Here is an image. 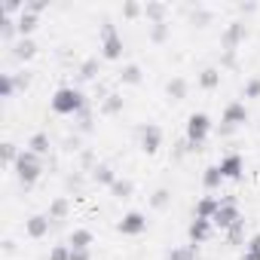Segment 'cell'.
Instances as JSON below:
<instances>
[{
    "instance_id": "1",
    "label": "cell",
    "mask_w": 260,
    "mask_h": 260,
    "mask_svg": "<svg viewBox=\"0 0 260 260\" xmlns=\"http://www.w3.org/2000/svg\"><path fill=\"white\" fill-rule=\"evenodd\" d=\"M52 110L58 116H74V113L86 110V95L80 89H74V86H61L52 95Z\"/></svg>"
},
{
    "instance_id": "2",
    "label": "cell",
    "mask_w": 260,
    "mask_h": 260,
    "mask_svg": "<svg viewBox=\"0 0 260 260\" xmlns=\"http://www.w3.org/2000/svg\"><path fill=\"white\" fill-rule=\"evenodd\" d=\"M43 156H37V153H31V150H22L19 153V159H16V178L25 184V187H31L40 175H43V162H40Z\"/></svg>"
},
{
    "instance_id": "3",
    "label": "cell",
    "mask_w": 260,
    "mask_h": 260,
    "mask_svg": "<svg viewBox=\"0 0 260 260\" xmlns=\"http://www.w3.org/2000/svg\"><path fill=\"white\" fill-rule=\"evenodd\" d=\"M208 135H211V116L208 113H190L187 116V144L196 150L208 141Z\"/></svg>"
},
{
    "instance_id": "4",
    "label": "cell",
    "mask_w": 260,
    "mask_h": 260,
    "mask_svg": "<svg viewBox=\"0 0 260 260\" xmlns=\"http://www.w3.org/2000/svg\"><path fill=\"white\" fill-rule=\"evenodd\" d=\"M101 55L107 61H119L122 58V37L116 34V25L113 22H104L101 25Z\"/></svg>"
},
{
    "instance_id": "5",
    "label": "cell",
    "mask_w": 260,
    "mask_h": 260,
    "mask_svg": "<svg viewBox=\"0 0 260 260\" xmlns=\"http://www.w3.org/2000/svg\"><path fill=\"white\" fill-rule=\"evenodd\" d=\"M239 220H242V214H239V205H236L233 199H223L211 223H214V230H223V233H226V230H233Z\"/></svg>"
},
{
    "instance_id": "6",
    "label": "cell",
    "mask_w": 260,
    "mask_h": 260,
    "mask_svg": "<svg viewBox=\"0 0 260 260\" xmlns=\"http://www.w3.org/2000/svg\"><path fill=\"white\" fill-rule=\"evenodd\" d=\"M147 230V217L141 214V211H128V214H122V220L116 223V233H122V236H141Z\"/></svg>"
},
{
    "instance_id": "7",
    "label": "cell",
    "mask_w": 260,
    "mask_h": 260,
    "mask_svg": "<svg viewBox=\"0 0 260 260\" xmlns=\"http://www.w3.org/2000/svg\"><path fill=\"white\" fill-rule=\"evenodd\" d=\"M217 169H220L223 181H239V178H242V172H245V159H242L239 153H226V156L217 162Z\"/></svg>"
},
{
    "instance_id": "8",
    "label": "cell",
    "mask_w": 260,
    "mask_h": 260,
    "mask_svg": "<svg viewBox=\"0 0 260 260\" xmlns=\"http://www.w3.org/2000/svg\"><path fill=\"white\" fill-rule=\"evenodd\" d=\"M211 233H214V223L211 220H202V217H193V223L187 226V236H190V245L193 248L196 245H205L211 239Z\"/></svg>"
},
{
    "instance_id": "9",
    "label": "cell",
    "mask_w": 260,
    "mask_h": 260,
    "mask_svg": "<svg viewBox=\"0 0 260 260\" xmlns=\"http://www.w3.org/2000/svg\"><path fill=\"white\" fill-rule=\"evenodd\" d=\"M159 147H162V128L153 125V122H147L141 128V150L144 153H156Z\"/></svg>"
},
{
    "instance_id": "10",
    "label": "cell",
    "mask_w": 260,
    "mask_h": 260,
    "mask_svg": "<svg viewBox=\"0 0 260 260\" xmlns=\"http://www.w3.org/2000/svg\"><path fill=\"white\" fill-rule=\"evenodd\" d=\"M245 119H248L245 101H230V104L223 107V125H226V128H239Z\"/></svg>"
},
{
    "instance_id": "11",
    "label": "cell",
    "mask_w": 260,
    "mask_h": 260,
    "mask_svg": "<svg viewBox=\"0 0 260 260\" xmlns=\"http://www.w3.org/2000/svg\"><path fill=\"white\" fill-rule=\"evenodd\" d=\"M242 40H245V25H242V22H230L226 31H223V37H220L223 49H226V52H236V46H239Z\"/></svg>"
},
{
    "instance_id": "12",
    "label": "cell",
    "mask_w": 260,
    "mask_h": 260,
    "mask_svg": "<svg viewBox=\"0 0 260 260\" xmlns=\"http://www.w3.org/2000/svg\"><path fill=\"white\" fill-rule=\"evenodd\" d=\"M49 214H34V217H28L25 220V230H28V236L31 239H43L46 233H49Z\"/></svg>"
},
{
    "instance_id": "13",
    "label": "cell",
    "mask_w": 260,
    "mask_h": 260,
    "mask_svg": "<svg viewBox=\"0 0 260 260\" xmlns=\"http://www.w3.org/2000/svg\"><path fill=\"white\" fill-rule=\"evenodd\" d=\"M13 55H16L19 61H31V58L37 55V43H34L31 37H19V40L13 43Z\"/></svg>"
},
{
    "instance_id": "14",
    "label": "cell",
    "mask_w": 260,
    "mask_h": 260,
    "mask_svg": "<svg viewBox=\"0 0 260 260\" xmlns=\"http://www.w3.org/2000/svg\"><path fill=\"white\" fill-rule=\"evenodd\" d=\"M217 208H220V199H217V196H202V199L196 202V217H202V220H214Z\"/></svg>"
},
{
    "instance_id": "15",
    "label": "cell",
    "mask_w": 260,
    "mask_h": 260,
    "mask_svg": "<svg viewBox=\"0 0 260 260\" xmlns=\"http://www.w3.org/2000/svg\"><path fill=\"white\" fill-rule=\"evenodd\" d=\"M92 239H95V236H92V230H83V226H77V230L68 236V245H71L74 251H86V248L92 245Z\"/></svg>"
},
{
    "instance_id": "16",
    "label": "cell",
    "mask_w": 260,
    "mask_h": 260,
    "mask_svg": "<svg viewBox=\"0 0 260 260\" xmlns=\"http://www.w3.org/2000/svg\"><path fill=\"white\" fill-rule=\"evenodd\" d=\"M166 13H169V7L159 4V0H153V4H144V16H147L153 25H162V22H166Z\"/></svg>"
},
{
    "instance_id": "17",
    "label": "cell",
    "mask_w": 260,
    "mask_h": 260,
    "mask_svg": "<svg viewBox=\"0 0 260 260\" xmlns=\"http://www.w3.org/2000/svg\"><path fill=\"white\" fill-rule=\"evenodd\" d=\"M16 25H19V37H31L34 34V28H37V13H22L19 19H16Z\"/></svg>"
},
{
    "instance_id": "18",
    "label": "cell",
    "mask_w": 260,
    "mask_h": 260,
    "mask_svg": "<svg viewBox=\"0 0 260 260\" xmlns=\"http://www.w3.org/2000/svg\"><path fill=\"white\" fill-rule=\"evenodd\" d=\"M28 150L37 153V156H46V153H49V135H46V132H34L31 141H28Z\"/></svg>"
},
{
    "instance_id": "19",
    "label": "cell",
    "mask_w": 260,
    "mask_h": 260,
    "mask_svg": "<svg viewBox=\"0 0 260 260\" xmlns=\"http://www.w3.org/2000/svg\"><path fill=\"white\" fill-rule=\"evenodd\" d=\"M16 34H19L16 19H13V16H4V19H0V40H4V43H13Z\"/></svg>"
},
{
    "instance_id": "20",
    "label": "cell",
    "mask_w": 260,
    "mask_h": 260,
    "mask_svg": "<svg viewBox=\"0 0 260 260\" xmlns=\"http://www.w3.org/2000/svg\"><path fill=\"white\" fill-rule=\"evenodd\" d=\"M199 86H202L205 92L217 89V86H220V71H217V68H205V71L199 74Z\"/></svg>"
},
{
    "instance_id": "21",
    "label": "cell",
    "mask_w": 260,
    "mask_h": 260,
    "mask_svg": "<svg viewBox=\"0 0 260 260\" xmlns=\"http://www.w3.org/2000/svg\"><path fill=\"white\" fill-rule=\"evenodd\" d=\"M119 80H122L125 86H138V83H141V68H138L135 61H132V64H122Z\"/></svg>"
},
{
    "instance_id": "22",
    "label": "cell",
    "mask_w": 260,
    "mask_h": 260,
    "mask_svg": "<svg viewBox=\"0 0 260 260\" xmlns=\"http://www.w3.org/2000/svg\"><path fill=\"white\" fill-rule=\"evenodd\" d=\"M202 184H205V190H217V187L223 184L220 169H217V166H208V169H205V175H202Z\"/></svg>"
},
{
    "instance_id": "23",
    "label": "cell",
    "mask_w": 260,
    "mask_h": 260,
    "mask_svg": "<svg viewBox=\"0 0 260 260\" xmlns=\"http://www.w3.org/2000/svg\"><path fill=\"white\" fill-rule=\"evenodd\" d=\"M166 89H169V95H172L175 101H184V98H187V89H190V86H187V80H184V77H175V80H172V83H169Z\"/></svg>"
},
{
    "instance_id": "24",
    "label": "cell",
    "mask_w": 260,
    "mask_h": 260,
    "mask_svg": "<svg viewBox=\"0 0 260 260\" xmlns=\"http://www.w3.org/2000/svg\"><path fill=\"white\" fill-rule=\"evenodd\" d=\"M132 190H135V184H132V181H125V178H116L113 187H110V193H113L116 199H128V196H132Z\"/></svg>"
},
{
    "instance_id": "25",
    "label": "cell",
    "mask_w": 260,
    "mask_h": 260,
    "mask_svg": "<svg viewBox=\"0 0 260 260\" xmlns=\"http://www.w3.org/2000/svg\"><path fill=\"white\" fill-rule=\"evenodd\" d=\"M16 77L13 74H0V98H13L16 95Z\"/></svg>"
},
{
    "instance_id": "26",
    "label": "cell",
    "mask_w": 260,
    "mask_h": 260,
    "mask_svg": "<svg viewBox=\"0 0 260 260\" xmlns=\"http://www.w3.org/2000/svg\"><path fill=\"white\" fill-rule=\"evenodd\" d=\"M119 110H122V95L110 92V95L104 98V104H101V113H119Z\"/></svg>"
},
{
    "instance_id": "27",
    "label": "cell",
    "mask_w": 260,
    "mask_h": 260,
    "mask_svg": "<svg viewBox=\"0 0 260 260\" xmlns=\"http://www.w3.org/2000/svg\"><path fill=\"white\" fill-rule=\"evenodd\" d=\"M95 181L98 184H107V187H113V181H116V175H113V169L110 166H95Z\"/></svg>"
},
{
    "instance_id": "28",
    "label": "cell",
    "mask_w": 260,
    "mask_h": 260,
    "mask_svg": "<svg viewBox=\"0 0 260 260\" xmlns=\"http://www.w3.org/2000/svg\"><path fill=\"white\" fill-rule=\"evenodd\" d=\"M46 214H49V220H61V217L68 214V199H64V196H58V199L49 205V211H46Z\"/></svg>"
},
{
    "instance_id": "29",
    "label": "cell",
    "mask_w": 260,
    "mask_h": 260,
    "mask_svg": "<svg viewBox=\"0 0 260 260\" xmlns=\"http://www.w3.org/2000/svg\"><path fill=\"white\" fill-rule=\"evenodd\" d=\"M169 260H196V248H193V245L172 248V251H169Z\"/></svg>"
},
{
    "instance_id": "30",
    "label": "cell",
    "mask_w": 260,
    "mask_h": 260,
    "mask_svg": "<svg viewBox=\"0 0 260 260\" xmlns=\"http://www.w3.org/2000/svg\"><path fill=\"white\" fill-rule=\"evenodd\" d=\"M95 74H98V58H86L80 64V80H95Z\"/></svg>"
},
{
    "instance_id": "31",
    "label": "cell",
    "mask_w": 260,
    "mask_h": 260,
    "mask_svg": "<svg viewBox=\"0 0 260 260\" xmlns=\"http://www.w3.org/2000/svg\"><path fill=\"white\" fill-rule=\"evenodd\" d=\"M0 156H4V166H16V159H19V150H16V144H4L0 147Z\"/></svg>"
},
{
    "instance_id": "32",
    "label": "cell",
    "mask_w": 260,
    "mask_h": 260,
    "mask_svg": "<svg viewBox=\"0 0 260 260\" xmlns=\"http://www.w3.org/2000/svg\"><path fill=\"white\" fill-rule=\"evenodd\" d=\"M245 257H257V260H260V233H254V236L248 239V245H245Z\"/></svg>"
},
{
    "instance_id": "33",
    "label": "cell",
    "mask_w": 260,
    "mask_h": 260,
    "mask_svg": "<svg viewBox=\"0 0 260 260\" xmlns=\"http://www.w3.org/2000/svg\"><path fill=\"white\" fill-rule=\"evenodd\" d=\"M49 260H71V245H55L49 251Z\"/></svg>"
},
{
    "instance_id": "34",
    "label": "cell",
    "mask_w": 260,
    "mask_h": 260,
    "mask_svg": "<svg viewBox=\"0 0 260 260\" xmlns=\"http://www.w3.org/2000/svg\"><path fill=\"white\" fill-rule=\"evenodd\" d=\"M166 37H169V25H166V22H162V25H153V31H150V40H153V43H162Z\"/></svg>"
},
{
    "instance_id": "35",
    "label": "cell",
    "mask_w": 260,
    "mask_h": 260,
    "mask_svg": "<svg viewBox=\"0 0 260 260\" xmlns=\"http://www.w3.org/2000/svg\"><path fill=\"white\" fill-rule=\"evenodd\" d=\"M242 233H245V220H239L233 230H226V236H230V242H233V245H239V242H242Z\"/></svg>"
},
{
    "instance_id": "36",
    "label": "cell",
    "mask_w": 260,
    "mask_h": 260,
    "mask_svg": "<svg viewBox=\"0 0 260 260\" xmlns=\"http://www.w3.org/2000/svg\"><path fill=\"white\" fill-rule=\"evenodd\" d=\"M141 13H144L141 4H125V7H122V16H125V19H138Z\"/></svg>"
},
{
    "instance_id": "37",
    "label": "cell",
    "mask_w": 260,
    "mask_h": 260,
    "mask_svg": "<svg viewBox=\"0 0 260 260\" xmlns=\"http://www.w3.org/2000/svg\"><path fill=\"white\" fill-rule=\"evenodd\" d=\"M166 202H169V190H156V193H153V199H150V205H153V208H166Z\"/></svg>"
},
{
    "instance_id": "38",
    "label": "cell",
    "mask_w": 260,
    "mask_h": 260,
    "mask_svg": "<svg viewBox=\"0 0 260 260\" xmlns=\"http://www.w3.org/2000/svg\"><path fill=\"white\" fill-rule=\"evenodd\" d=\"M245 98H260V80H248L245 83Z\"/></svg>"
},
{
    "instance_id": "39",
    "label": "cell",
    "mask_w": 260,
    "mask_h": 260,
    "mask_svg": "<svg viewBox=\"0 0 260 260\" xmlns=\"http://www.w3.org/2000/svg\"><path fill=\"white\" fill-rule=\"evenodd\" d=\"M25 10H28V13H37V16H40V13L46 10V0H31V4H25Z\"/></svg>"
},
{
    "instance_id": "40",
    "label": "cell",
    "mask_w": 260,
    "mask_h": 260,
    "mask_svg": "<svg viewBox=\"0 0 260 260\" xmlns=\"http://www.w3.org/2000/svg\"><path fill=\"white\" fill-rule=\"evenodd\" d=\"M71 260H92V251L86 248V251H74L71 248Z\"/></svg>"
},
{
    "instance_id": "41",
    "label": "cell",
    "mask_w": 260,
    "mask_h": 260,
    "mask_svg": "<svg viewBox=\"0 0 260 260\" xmlns=\"http://www.w3.org/2000/svg\"><path fill=\"white\" fill-rule=\"evenodd\" d=\"M242 260H257V257H245V254H242Z\"/></svg>"
}]
</instances>
